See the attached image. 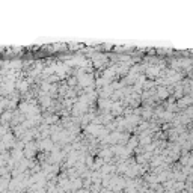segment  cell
Wrapping results in <instances>:
<instances>
[{
	"label": "cell",
	"instance_id": "1",
	"mask_svg": "<svg viewBox=\"0 0 193 193\" xmlns=\"http://www.w3.org/2000/svg\"><path fill=\"white\" fill-rule=\"evenodd\" d=\"M181 193H185V191H181Z\"/></svg>",
	"mask_w": 193,
	"mask_h": 193
}]
</instances>
